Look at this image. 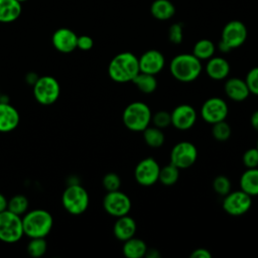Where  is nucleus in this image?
I'll list each match as a JSON object with an SVG mask.
<instances>
[{"mask_svg": "<svg viewBox=\"0 0 258 258\" xmlns=\"http://www.w3.org/2000/svg\"><path fill=\"white\" fill-rule=\"evenodd\" d=\"M160 166L152 157H146L140 160L134 170L136 181L143 186L153 185L158 181Z\"/></svg>", "mask_w": 258, "mask_h": 258, "instance_id": "f8f14e48", "label": "nucleus"}, {"mask_svg": "<svg viewBox=\"0 0 258 258\" xmlns=\"http://www.w3.org/2000/svg\"><path fill=\"white\" fill-rule=\"evenodd\" d=\"M198 158V149L189 141H180L176 143L169 155L170 163L179 169L190 167Z\"/></svg>", "mask_w": 258, "mask_h": 258, "instance_id": "6e6552de", "label": "nucleus"}, {"mask_svg": "<svg viewBox=\"0 0 258 258\" xmlns=\"http://www.w3.org/2000/svg\"><path fill=\"white\" fill-rule=\"evenodd\" d=\"M150 12L158 20H167L174 15L175 7L169 0H155L151 4Z\"/></svg>", "mask_w": 258, "mask_h": 258, "instance_id": "b1692460", "label": "nucleus"}, {"mask_svg": "<svg viewBox=\"0 0 258 258\" xmlns=\"http://www.w3.org/2000/svg\"><path fill=\"white\" fill-rule=\"evenodd\" d=\"M103 186L107 191L118 190L121 185V179L119 175L115 172H109L104 175L102 180Z\"/></svg>", "mask_w": 258, "mask_h": 258, "instance_id": "473e14b6", "label": "nucleus"}, {"mask_svg": "<svg viewBox=\"0 0 258 258\" xmlns=\"http://www.w3.org/2000/svg\"><path fill=\"white\" fill-rule=\"evenodd\" d=\"M247 34V28L243 22L239 20H232L224 26L221 41L230 49L237 48L246 41Z\"/></svg>", "mask_w": 258, "mask_h": 258, "instance_id": "ddd939ff", "label": "nucleus"}, {"mask_svg": "<svg viewBox=\"0 0 258 258\" xmlns=\"http://www.w3.org/2000/svg\"><path fill=\"white\" fill-rule=\"evenodd\" d=\"M170 116L171 124L181 131L190 129L197 121V112L195 108L188 104L176 106L170 113Z\"/></svg>", "mask_w": 258, "mask_h": 258, "instance_id": "4468645a", "label": "nucleus"}, {"mask_svg": "<svg viewBox=\"0 0 258 258\" xmlns=\"http://www.w3.org/2000/svg\"><path fill=\"white\" fill-rule=\"evenodd\" d=\"M232 133L231 126L225 121H220L215 124H213L212 128V134L213 137L218 141H226L230 138Z\"/></svg>", "mask_w": 258, "mask_h": 258, "instance_id": "7c9ffc66", "label": "nucleus"}, {"mask_svg": "<svg viewBox=\"0 0 258 258\" xmlns=\"http://www.w3.org/2000/svg\"><path fill=\"white\" fill-rule=\"evenodd\" d=\"M63 208L72 215H81L89 207V195L80 184H70L61 196Z\"/></svg>", "mask_w": 258, "mask_h": 258, "instance_id": "39448f33", "label": "nucleus"}, {"mask_svg": "<svg viewBox=\"0 0 258 258\" xmlns=\"http://www.w3.org/2000/svg\"><path fill=\"white\" fill-rule=\"evenodd\" d=\"M224 90L227 97L235 102L244 101L250 95V92L245 80H242L240 78L228 79L225 83Z\"/></svg>", "mask_w": 258, "mask_h": 258, "instance_id": "a211bd4d", "label": "nucleus"}, {"mask_svg": "<svg viewBox=\"0 0 258 258\" xmlns=\"http://www.w3.org/2000/svg\"><path fill=\"white\" fill-rule=\"evenodd\" d=\"M60 93L58 82L50 76H43L37 79L33 85V95L41 105L53 104Z\"/></svg>", "mask_w": 258, "mask_h": 258, "instance_id": "0eeeda50", "label": "nucleus"}, {"mask_svg": "<svg viewBox=\"0 0 258 258\" xmlns=\"http://www.w3.org/2000/svg\"><path fill=\"white\" fill-rule=\"evenodd\" d=\"M78 35L70 28L61 27L55 30L51 37L53 47L62 52L70 53L77 48Z\"/></svg>", "mask_w": 258, "mask_h": 258, "instance_id": "dca6fc26", "label": "nucleus"}, {"mask_svg": "<svg viewBox=\"0 0 258 258\" xmlns=\"http://www.w3.org/2000/svg\"><path fill=\"white\" fill-rule=\"evenodd\" d=\"M47 249V243L44 238H31L27 245V253L33 258L44 255Z\"/></svg>", "mask_w": 258, "mask_h": 258, "instance_id": "c756f323", "label": "nucleus"}, {"mask_svg": "<svg viewBox=\"0 0 258 258\" xmlns=\"http://www.w3.org/2000/svg\"><path fill=\"white\" fill-rule=\"evenodd\" d=\"M202 69L201 60L192 53L177 54L169 63L171 76L181 83H190L197 80L202 73Z\"/></svg>", "mask_w": 258, "mask_h": 258, "instance_id": "f03ea898", "label": "nucleus"}, {"mask_svg": "<svg viewBox=\"0 0 258 258\" xmlns=\"http://www.w3.org/2000/svg\"><path fill=\"white\" fill-rule=\"evenodd\" d=\"M207 75L216 81L224 80L230 73V63L227 59L220 56H212L206 64Z\"/></svg>", "mask_w": 258, "mask_h": 258, "instance_id": "aec40b11", "label": "nucleus"}, {"mask_svg": "<svg viewBox=\"0 0 258 258\" xmlns=\"http://www.w3.org/2000/svg\"><path fill=\"white\" fill-rule=\"evenodd\" d=\"M138 62L140 72L156 76L164 68L165 59L159 50L149 49L138 57Z\"/></svg>", "mask_w": 258, "mask_h": 258, "instance_id": "2eb2a0df", "label": "nucleus"}, {"mask_svg": "<svg viewBox=\"0 0 258 258\" xmlns=\"http://www.w3.org/2000/svg\"><path fill=\"white\" fill-rule=\"evenodd\" d=\"M132 83L138 88V90L144 94H151L157 88V81L154 75L139 72L132 80Z\"/></svg>", "mask_w": 258, "mask_h": 258, "instance_id": "393cba45", "label": "nucleus"}, {"mask_svg": "<svg viewBox=\"0 0 258 258\" xmlns=\"http://www.w3.org/2000/svg\"><path fill=\"white\" fill-rule=\"evenodd\" d=\"M151 121L155 127L163 129L171 124V116L169 112L160 110L156 112L154 115H152Z\"/></svg>", "mask_w": 258, "mask_h": 258, "instance_id": "72a5a7b5", "label": "nucleus"}, {"mask_svg": "<svg viewBox=\"0 0 258 258\" xmlns=\"http://www.w3.org/2000/svg\"><path fill=\"white\" fill-rule=\"evenodd\" d=\"M256 148L258 149V139H257V144H256Z\"/></svg>", "mask_w": 258, "mask_h": 258, "instance_id": "c03bdc74", "label": "nucleus"}, {"mask_svg": "<svg viewBox=\"0 0 258 258\" xmlns=\"http://www.w3.org/2000/svg\"><path fill=\"white\" fill-rule=\"evenodd\" d=\"M52 224V216L42 209H35L27 212L22 218L24 235L30 239L45 238L49 234Z\"/></svg>", "mask_w": 258, "mask_h": 258, "instance_id": "7ed1b4c3", "label": "nucleus"}, {"mask_svg": "<svg viewBox=\"0 0 258 258\" xmlns=\"http://www.w3.org/2000/svg\"><path fill=\"white\" fill-rule=\"evenodd\" d=\"M183 38V28L181 23H173L168 29V39L173 44H179Z\"/></svg>", "mask_w": 258, "mask_h": 258, "instance_id": "e433bc0d", "label": "nucleus"}, {"mask_svg": "<svg viewBox=\"0 0 258 258\" xmlns=\"http://www.w3.org/2000/svg\"><path fill=\"white\" fill-rule=\"evenodd\" d=\"M17 1H19L21 3V2H24V1H27V0H17Z\"/></svg>", "mask_w": 258, "mask_h": 258, "instance_id": "37998d69", "label": "nucleus"}, {"mask_svg": "<svg viewBox=\"0 0 258 258\" xmlns=\"http://www.w3.org/2000/svg\"><path fill=\"white\" fill-rule=\"evenodd\" d=\"M229 108L227 103L225 100L219 97L209 98L201 107V116L203 120L212 125L217 122L226 120Z\"/></svg>", "mask_w": 258, "mask_h": 258, "instance_id": "9b49d317", "label": "nucleus"}, {"mask_svg": "<svg viewBox=\"0 0 258 258\" xmlns=\"http://www.w3.org/2000/svg\"><path fill=\"white\" fill-rule=\"evenodd\" d=\"M8 207V201L6 200V198L0 192V213L7 210Z\"/></svg>", "mask_w": 258, "mask_h": 258, "instance_id": "a19ab883", "label": "nucleus"}, {"mask_svg": "<svg viewBox=\"0 0 258 258\" xmlns=\"http://www.w3.org/2000/svg\"><path fill=\"white\" fill-rule=\"evenodd\" d=\"M179 168L169 163L163 167H160L158 181H160L163 185H173L178 177H179Z\"/></svg>", "mask_w": 258, "mask_h": 258, "instance_id": "cd10ccee", "label": "nucleus"}, {"mask_svg": "<svg viewBox=\"0 0 258 258\" xmlns=\"http://www.w3.org/2000/svg\"><path fill=\"white\" fill-rule=\"evenodd\" d=\"M189 257L190 258H211L212 254L206 248H198L190 253Z\"/></svg>", "mask_w": 258, "mask_h": 258, "instance_id": "58836bf2", "label": "nucleus"}, {"mask_svg": "<svg viewBox=\"0 0 258 258\" xmlns=\"http://www.w3.org/2000/svg\"><path fill=\"white\" fill-rule=\"evenodd\" d=\"M242 161L247 168L258 167V149L256 147L247 149L243 154Z\"/></svg>", "mask_w": 258, "mask_h": 258, "instance_id": "c9c22d12", "label": "nucleus"}, {"mask_svg": "<svg viewBox=\"0 0 258 258\" xmlns=\"http://www.w3.org/2000/svg\"><path fill=\"white\" fill-rule=\"evenodd\" d=\"M122 251L127 258H141L145 256L147 246L143 240L132 237L124 241Z\"/></svg>", "mask_w": 258, "mask_h": 258, "instance_id": "5701e85b", "label": "nucleus"}, {"mask_svg": "<svg viewBox=\"0 0 258 258\" xmlns=\"http://www.w3.org/2000/svg\"><path fill=\"white\" fill-rule=\"evenodd\" d=\"M94 45V41L92 37L89 35H81L78 36L77 40V47L80 48L81 50H90Z\"/></svg>", "mask_w": 258, "mask_h": 258, "instance_id": "4c0bfd02", "label": "nucleus"}, {"mask_svg": "<svg viewBox=\"0 0 258 258\" xmlns=\"http://www.w3.org/2000/svg\"><path fill=\"white\" fill-rule=\"evenodd\" d=\"M216 51V46L214 42L210 39H200L197 41L192 48V54L197 56L200 60L210 59Z\"/></svg>", "mask_w": 258, "mask_h": 258, "instance_id": "a878e982", "label": "nucleus"}, {"mask_svg": "<svg viewBox=\"0 0 258 258\" xmlns=\"http://www.w3.org/2000/svg\"><path fill=\"white\" fill-rule=\"evenodd\" d=\"M250 123H251L252 127H253L256 131H258V110H256L255 112H253V114L251 115Z\"/></svg>", "mask_w": 258, "mask_h": 258, "instance_id": "ea45409f", "label": "nucleus"}, {"mask_svg": "<svg viewBox=\"0 0 258 258\" xmlns=\"http://www.w3.org/2000/svg\"><path fill=\"white\" fill-rule=\"evenodd\" d=\"M1 98H2V95H1V92H0V102H1Z\"/></svg>", "mask_w": 258, "mask_h": 258, "instance_id": "a18cd8bd", "label": "nucleus"}, {"mask_svg": "<svg viewBox=\"0 0 258 258\" xmlns=\"http://www.w3.org/2000/svg\"><path fill=\"white\" fill-rule=\"evenodd\" d=\"M240 187L251 197L258 196V167L248 168L242 173Z\"/></svg>", "mask_w": 258, "mask_h": 258, "instance_id": "4be33fe9", "label": "nucleus"}, {"mask_svg": "<svg viewBox=\"0 0 258 258\" xmlns=\"http://www.w3.org/2000/svg\"><path fill=\"white\" fill-rule=\"evenodd\" d=\"M252 206V197L243 191H230L224 197L222 207L223 210L231 216H242L246 214Z\"/></svg>", "mask_w": 258, "mask_h": 258, "instance_id": "1a4fd4ad", "label": "nucleus"}, {"mask_svg": "<svg viewBox=\"0 0 258 258\" xmlns=\"http://www.w3.org/2000/svg\"><path fill=\"white\" fill-rule=\"evenodd\" d=\"M24 235L22 218L5 210L0 213V241L5 243L18 242Z\"/></svg>", "mask_w": 258, "mask_h": 258, "instance_id": "423d86ee", "label": "nucleus"}, {"mask_svg": "<svg viewBox=\"0 0 258 258\" xmlns=\"http://www.w3.org/2000/svg\"><path fill=\"white\" fill-rule=\"evenodd\" d=\"M140 72L138 57L129 51L116 54L108 67L109 77L116 83H128Z\"/></svg>", "mask_w": 258, "mask_h": 258, "instance_id": "f257e3e1", "label": "nucleus"}, {"mask_svg": "<svg viewBox=\"0 0 258 258\" xmlns=\"http://www.w3.org/2000/svg\"><path fill=\"white\" fill-rule=\"evenodd\" d=\"M152 113L149 106L143 102H132L124 109L122 120L127 129L133 132H142L151 122Z\"/></svg>", "mask_w": 258, "mask_h": 258, "instance_id": "20e7f679", "label": "nucleus"}, {"mask_svg": "<svg viewBox=\"0 0 258 258\" xmlns=\"http://www.w3.org/2000/svg\"><path fill=\"white\" fill-rule=\"evenodd\" d=\"M136 222L128 215L118 217L113 227L114 236L120 241H126L134 237L136 233Z\"/></svg>", "mask_w": 258, "mask_h": 258, "instance_id": "6ab92c4d", "label": "nucleus"}, {"mask_svg": "<svg viewBox=\"0 0 258 258\" xmlns=\"http://www.w3.org/2000/svg\"><path fill=\"white\" fill-rule=\"evenodd\" d=\"M103 208L106 213L113 217L125 216L128 215L131 209V200L119 189L108 191L103 199Z\"/></svg>", "mask_w": 258, "mask_h": 258, "instance_id": "9d476101", "label": "nucleus"}, {"mask_svg": "<svg viewBox=\"0 0 258 258\" xmlns=\"http://www.w3.org/2000/svg\"><path fill=\"white\" fill-rule=\"evenodd\" d=\"M20 121L19 113L8 102H0V132L7 133L16 129Z\"/></svg>", "mask_w": 258, "mask_h": 258, "instance_id": "f3484780", "label": "nucleus"}, {"mask_svg": "<svg viewBox=\"0 0 258 258\" xmlns=\"http://www.w3.org/2000/svg\"><path fill=\"white\" fill-rule=\"evenodd\" d=\"M213 188L219 196L225 197L231 191V180L228 176L220 174L214 178Z\"/></svg>", "mask_w": 258, "mask_h": 258, "instance_id": "2f4dec72", "label": "nucleus"}, {"mask_svg": "<svg viewBox=\"0 0 258 258\" xmlns=\"http://www.w3.org/2000/svg\"><path fill=\"white\" fill-rule=\"evenodd\" d=\"M245 82L249 89L250 94L258 96V67L251 69L246 76Z\"/></svg>", "mask_w": 258, "mask_h": 258, "instance_id": "f704fd0d", "label": "nucleus"}, {"mask_svg": "<svg viewBox=\"0 0 258 258\" xmlns=\"http://www.w3.org/2000/svg\"><path fill=\"white\" fill-rule=\"evenodd\" d=\"M21 3L17 0H0V22L10 23L21 14Z\"/></svg>", "mask_w": 258, "mask_h": 258, "instance_id": "412c9836", "label": "nucleus"}, {"mask_svg": "<svg viewBox=\"0 0 258 258\" xmlns=\"http://www.w3.org/2000/svg\"><path fill=\"white\" fill-rule=\"evenodd\" d=\"M28 209V200L23 195H16L8 201L7 210L20 216L26 213Z\"/></svg>", "mask_w": 258, "mask_h": 258, "instance_id": "c85d7f7f", "label": "nucleus"}, {"mask_svg": "<svg viewBox=\"0 0 258 258\" xmlns=\"http://www.w3.org/2000/svg\"><path fill=\"white\" fill-rule=\"evenodd\" d=\"M145 255L147 257H149V258H157V257H159V254H158L157 250H155V249H150V250L147 249Z\"/></svg>", "mask_w": 258, "mask_h": 258, "instance_id": "79ce46f5", "label": "nucleus"}, {"mask_svg": "<svg viewBox=\"0 0 258 258\" xmlns=\"http://www.w3.org/2000/svg\"><path fill=\"white\" fill-rule=\"evenodd\" d=\"M142 132H143L144 141L149 147L158 148L163 145L165 136L160 128L155 126H152V127L148 126Z\"/></svg>", "mask_w": 258, "mask_h": 258, "instance_id": "bb28decb", "label": "nucleus"}]
</instances>
